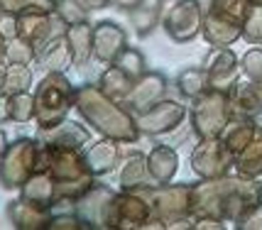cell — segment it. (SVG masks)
Returning <instances> with one entry per match:
<instances>
[{
	"label": "cell",
	"mask_w": 262,
	"mask_h": 230,
	"mask_svg": "<svg viewBox=\"0 0 262 230\" xmlns=\"http://www.w3.org/2000/svg\"><path fill=\"white\" fill-rule=\"evenodd\" d=\"M262 203V184L250 176L226 174L191 184V218H216L235 223Z\"/></svg>",
	"instance_id": "cell-1"
},
{
	"label": "cell",
	"mask_w": 262,
	"mask_h": 230,
	"mask_svg": "<svg viewBox=\"0 0 262 230\" xmlns=\"http://www.w3.org/2000/svg\"><path fill=\"white\" fill-rule=\"evenodd\" d=\"M76 113L86 125H91L101 137L118 140L123 145H135L142 135L137 130L135 115L127 110L120 101L111 98L101 91L98 83H81L76 86Z\"/></svg>",
	"instance_id": "cell-2"
},
{
	"label": "cell",
	"mask_w": 262,
	"mask_h": 230,
	"mask_svg": "<svg viewBox=\"0 0 262 230\" xmlns=\"http://www.w3.org/2000/svg\"><path fill=\"white\" fill-rule=\"evenodd\" d=\"M76 103V86L64 71H47L34 86V123L39 130L64 123Z\"/></svg>",
	"instance_id": "cell-3"
},
{
	"label": "cell",
	"mask_w": 262,
	"mask_h": 230,
	"mask_svg": "<svg viewBox=\"0 0 262 230\" xmlns=\"http://www.w3.org/2000/svg\"><path fill=\"white\" fill-rule=\"evenodd\" d=\"M152 206L155 218L167 228H194L191 218V184H149L135 189Z\"/></svg>",
	"instance_id": "cell-4"
},
{
	"label": "cell",
	"mask_w": 262,
	"mask_h": 230,
	"mask_svg": "<svg viewBox=\"0 0 262 230\" xmlns=\"http://www.w3.org/2000/svg\"><path fill=\"white\" fill-rule=\"evenodd\" d=\"M42 159V142L37 137H17L8 145L0 157V186L8 191H20V186L39 172Z\"/></svg>",
	"instance_id": "cell-5"
},
{
	"label": "cell",
	"mask_w": 262,
	"mask_h": 230,
	"mask_svg": "<svg viewBox=\"0 0 262 230\" xmlns=\"http://www.w3.org/2000/svg\"><path fill=\"white\" fill-rule=\"evenodd\" d=\"M189 118H191V130L199 140L221 137L223 127L228 125L230 118H233L230 93L208 88L206 93H201L199 98L191 101Z\"/></svg>",
	"instance_id": "cell-6"
},
{
	"label": "cell",
	"mask_w": 262,
	"mask_h": 230,
	"mask_svg": "<svg viewBox=\"0 0 262 230\" xmlns=\"http://www.w3.org/2000/svg\"><path fill=\"white\" fill-rule=\"evenodd\" d=\"M160 25L171 42L189 44L201 35L204 5L201 0H160Z\"/></svg>",
	"instance_id": "cell-7"
},
{
	"label": "cell",
	"mask_w": 262,
	"mask_h": 230,
	"mask_svg": "<svg viewBox=\"0 0 262 230\" xmlns=\"http://www.w3.org/2000/svg\"><path fill=\"white\" fill-rule=\"evenodd\" d=\"M155 218L149 201L137 191H115L108 211H105V228L111 230H145Z\"/></svg>",
	"instance_id": "cell-8"
},
{
	"label": "cell",
	"mask_w": 262,
	"mask_h": 230,
	"mask_svg": "<svg viewBox=\"0 0 262 230\" xmlns=\"http://www.w3.org/2000/svg\"><path fill=\"white\" fill-rule=\"evenodd\" d=\"M189 167H191V172L199 179L226 176L235 167V154L223 145L221 137H206V140H199V145L191 150Z\"/></svg>",
	"instance_id": "cell-9"
},
{
	"label": "cell",
	"mask_w": 262,
	"mask_h": 230,
	"mask_svg": "<svg viewBox=\"0 0 262 230\" xmlns=\"http://www.w3.org/2000/svg\"><path fill=\"white\" fill-rule=\"evenodd\" d=\"M186 105L179 103V101H171V98H162L160 103H155L152 108L142 110V113L135 115L137 130L142 135H149V137H157V135H167L171 130L184 123L186 118Z\"/></svg>",
	"instance_id": "cell-10"
},
{
	"label": "cell",
	"mask_w": 262,
	"mask_h": 230,
	"mask_svg": "<svg viewBox=\"0 0 262 230\" xmlns=\"http://www.w3.org/2000/svg\"><path fill=\"white\" fill-rule=\"evenodd\" d=\"M206 71H208V86L213 91L230 93L240 81V61L235 57V52L230 47H213V52L206 57L204 61Z\"/></svg>",
	"instance_id": "cell-11"
},
{
	"label": "cell",
	"mask_w": 262,
	"mask_h": 230,
	"mask_svg": "<svg viewBox=\"0 0 262 230\" xmlns=\"http://www.w3.org/2000/svg\"><path fill=\"white\" fill-rule=\"evenodd\" d=\"M164 96H167V76L162 71L147 69L133 83V88L125 96L123 105L133 115H137V113H142V110H147V108H152L155 103H160Z\"/></svg>",
	"instance_id": "cell-12"
},
{
	"label": "cell",
	"mask_w": 262,
	"mask_h": 230,
	"mask_svg": "<svg viewBox=\"0 0 262 230\" xmlns=\"http://www.w3.org/2000/svg\"><path fill=\"white\" fill-rule=\"evenodd\" d=\"M127 47V32L113 20H101L93 25V61L113 64L115 57Z\"/></svg>",
	"instance_id": "cell-13"
},
{
	"label": "cell",
	"mask_w": 262,
	"mask_h": 230,
	"mask_svg": "<svg viewBox=\"0 0 262 230\" xmlns=\"http://www.w3.org/2000/svg\"><path fill=\"white\" fill-rule=\"evenodd\" d=\"M67 32V22L61 20L54 12H27V15H20V32L25 39H30L37 49L42 44H47L52 37L64 35Z\"/></svg>",
	"instance_id": "cell-14"
},
{
	"label": "cell",
	"mask_w": 262,
	"mask_h": 230,
	"mask_svg": "<svg viewBox=\"0 0 262 230\" xmlns=\"http://www.w3.org/2000/svg\"><path fill=\"white\" fill-rule=\"evenodd\" d=\"M47 172L54 176V181H79V179L93 176L86 167V162H83L81 150H52V147H47Z\"/></svg>",
	"instance_id": "cell-15"
},
{
	"label": "cell",
	"mask_w": 262,
	"mask_h": 230,
	"mask_svg": "<svg viewBox=\"0 0 262 230\" xmlns=\"http://www.w3.org/2000/svg\"><path fill=\"white\" fill-rule=\"evenodd\" d=\"M37 140L52 150H83L91 142V132H89V127L79 125L74 120H64L54 127L39 130Z\"/></svg>",
	"instance_id": "cell-16"
},
{
	"label": "cell",
	"mask_w": 262,
	"mask_h": 230,
	"mask_svg": "<svg viewBox=\"0 0 262 230\" xmlns=\"http://www.w3.org/2000/svg\"><path fill=\"white\" fill-rule=\"evenodd\" d=\"M120 145H123V142H118V140L101 137V140H96L93 145L89 142V145L81 150L89 172H91L96 179L118 169V164H120Z\"/></svg>",
	"instance_id": "cell-17"
},
{
	"label": "cell",
	"mask_w": 262,
	"mask_h": 230,
	"mask_svg": "<svg viewBox=\"0 0 262 230\" xmlns=\"http://www.w3.org/2000/svg\"><path fill=\"white\" fill-rule=\"evenodd\" d=\"M52 216H54L52 208L37 206L23 196L12 198L8 203V220H10L12 228L17 230H49Z\"/></svg>",
	"instance_id": "cell-18"
},
{
	"label": "cell",
	"mask_w": 262,
	"mask_h": 230,
	"mask_svg": "<svg viewBox=\"0 0 262 230\" xmlns=\"http://www.w3.org/2000/svg\"><path fill=\"white\" fill-rule=\"evenodd\" d=\"M113 194H115L113 189H108L105 184H98V181H96V184L74 203V211L89 223V228H105V211H108V203H111Z\"/></svg>",
	"instance_id": "cell-19"
},
{
	"label": "cell",
	"mask_w": 262,
	"mask_h": 230,
	"mask_svg": "<svg viewBox=\"0 0 262 230\" xmlns=\"http://www.w3.org/2000/svg\"><path fill=\"white\" fill-rule=\"evenodd\" d=\"M34 64L42 71H64L67 74V69L74 66V57H71V49H69L67 35L52 37L47 44L39 47Z\"/></svg>",
	"instance_id": "cell-20"
},
{
	"label": "cell",
	"mask_w": 262,
	"mask_h": 230,
	"mask_svg": "<svg viewBox=\"0 0 262 230\" xmlns=\"http://www.w3.org/2000/svg\"><path fill=\"white\" fill-rule=\"evenodd\" d=\"M152 184V176L147 169V154L142 152H130L125 159L118 164V186L125 191H135L142 186Z\"/></svg>",
	"instance_id": "cell-21"
},
{
	"label": "cell",
	"mask_w": 262,
	"mask_h": 230,
	"mask_svg": "<svg viewBox=\"0 0 262 230\" xmlns=\"http://www.w3.org/2000/svg\"><path fill=\"white\" fill-rule=\"evenodd\" d=\"M147 169L152 184H169L179 172V154L169 145H155L147 152Z\"/></svg>",
	"instance_id": "cell-22"
},
{
	"label": "cell",
	"mask_w": 262,
	"mask_h": 230,
	"mask_svg": "<svg viewBox=\"0 0 262 230\" xmlns=\"http://www.w3.org/2000/svg\"><path fill=\"white\" fill-rule=\"evenodd\" d=\"M20 196L42 208H54L57 206V181L49 172H34L20 186Z\"/></svg>",
	"instance_id": "cell-23"
},
{
	"label": "cell",
	"mask_w": 262,
	"mask_h": 230,
	"mask_svg": "<svg viewBox=\"0 0 262 230\" xmlns=\"http://www.w3.org/2000/svg\"><path fill=\"white\" fill-rule=\"evenodd\" d=\"M230 105H233V115H243V118H257L262 115V81H248L240 83L230 91Z\"/></svg>",
	"instance_id": "cell-24"
},
{
	"label": "cell",
	"mask_w": 262,
	"mask_h": 230,
	"mask_svg": "<svg viewBox=\"0 0 262 230\" xmlns=\"http://www.w3.org/2000/svg\"><path fill=\"white\" fill-rule=\"evenodd\" d=\"M67 42L71 49V57H74V66H86L93 59V25L89 20L83 22H74L67 25Z\"/></svg>",
	"instance_id": "cell-25"
},
{
	"label": "cell",
	"mask_w": 262,
	"mask_h": 230,
	"mask_svg": "<svg viewBox=\"0 0 262 230\" xmlns=\"http://www.w3.org/2000/svg\"><path fill=\"white\" fill-rule=\"evenodd\" d=\"M240 176H250L257 179L262 176V123H257V130L252 140L235 154V167H233Z\"/></svg>",
	"instance_id": "cell-26"
},
{
	"label": "cell",
	"mask_w": 262,
	"mask_h": 230,
	"mask_svg": "<svg viewBox=\"0 0 262 230\" xmlns=\"http://www.w3.org/2000/svg\"><path fill=\"white\" fill-rule=\"evenodd\" d=\"M255 130H257V120H255V118L233 115V118H230V123L223 127L221 140H223V145H226V147H228L233 154H238V152L252 140Z\"/></svg>",
	"instance_id": "cell-27"
},
{
	"label": "cell",
	"mask_w": 262,
	"mask_h": 230,
	"mask_svg": "<svg viewBox=\"0 0 262 230\" xmlns=\"http://www.w3.org/2000/svg\"><path fill=\"white\" fill-rule=\"evenodd\" d=\"M133 83H135V79L127 74V71H123L120 66H115V64H108L105 69H103L101 79H98V86H101L103 93H108L111 98H115V101H125V96L130 93V88H133Z\"/></svg>",
	"instance_id": "cell-28"
},
{
	"label": "cell",
	"mask_w": 262,
	"mask_h": 230,
	"mask_svg": "<svg viewBox=\"0 0 262 230\" xmlns=\"http://www.w3.org/2000/svg\"><path fill=\"white\" fill-rule=\"evenodd\" d=\"M208 88L211 86H208V71H206V66H186L177 76V91L182 93L184 98H189V101L199 98Z\"/></svg>",
	"instance_id": "cell-29"
},
{
	"label": "cell",
	"mask_w": 262,
	"mask_h": 230,
	"mask_svg": "<svg viewBox=\"0 0 262 230\" xmlns=\"http://www.w3.org/2000/svg\"><path fill=\"white\" fill-rule=\"evenodd\" d=\"M3 113L8 120L12 123H32L34 120V93L23 91V93H12L5 96V103H3Z\"/></svg>",
	"instance_id": "cell-30"
},
{
	"label": "cell",
	"mask_w": 262,
	"mask_h": 230,
	"mask_svg": "<svg viewBox=\"0 0 262 230\" xmlns=\"http://www.w3.org/2000/svg\"><path fill=\"white\" fill-rule=\"evenodd\" d=\"M32 81H34V74H32V69H30V64H10V61H8L0 96L5 98V96H12V93L30 91Z\"/></svg>",
	"instance_id": "cell-31"
},
{
	"label": "cell",
	"mask_w": 262,
	"mask_h": 230,
	"mask_svg": "<svg viewBox=\"0 0 262 230\" xmlns=\"http://www.w3.org/2000/svg\"><path fill=\"white\" fill-rule=\"evenodd\" d=\"M127 15H130V22H133V27H135L137 37H147L149 32L157 27V22H160V17H162L160 0H157L155 5H147V3L142 0L140 5L130 8V10H127Z\"/></svg>",
	"instance_id": "cell-32"
},
{
	"label": "cell",
	"mask_w": 262,
	"mask_h": 230,
	"mask_svg": "<svg viewBox=\"0 0 262 230\" xmlns=\"http://www.w3.org/2000/svg\"><path fill=\"white\" fill-rule=\"evenodd\" d=\"M243 39L252 47H262V5L248 3L243 17Z\"/></svg>",
	"instance_id": "cell-33"
},
{
	"label": "cell",
	"mask_w": 262,
	"mask_h": 230,
	"mask_svg": "<svg viewBox=\"0 0 262 230\" xmlns=\"http://www.w3.org/2000/svg\"><path fill=\"white\" fill-rule=\"evenodd\" d=\"M37 59V47L25 39L23 35L8 39V49H5V61L10 64H34Z\"/></svg>",
	"instance_id": "cell-34"
},
{
	"label": "cell",
	"mask_w": 262,
	"mask_h": 230,
	"mask_svg": "<svg viewBox=\"0 0 262 230\" xmlns=\"http://www.w3.org/2000/svg\"><path fill=\"white\" fill-rule=\"evenodd\" d=\"M0 8L12 15H27V12H54L57 0H0Z\"/></svg>",
	"instance_id": "cell-35"
},
{
	"label": "cell",
	"mask_w": 262,
	"mask_h": 230,
	"mask_svg": "<svg viewBox=\"0 0 262 230\" xmlns=\"http://www.w3.org/2000/svg\"><path fill=\"white\" fill-rule=\"evenodd\" d=\"M115 66H120L123 71H127L133 79H140L145 71H147V61H145V57H142V52L140 49H135V47H125L118 57H115L113 61Z\"/></svg>",
	"instance_id": "cell-36"
},
{
	"label": "cell",
	"mask_w": 262,
	"mask_h": 230,
	"mask_svg": "<svg viewBox=\"0 0 262 230\" xmlns=\"http://www.w3.org/2000/svg\"><path fill=\"white\" fill-rule=\"evenodd\" d=\"M240 69L245 74L248 81H262V49L255 47V49H248L243 59H240Z\"/></svg>",
	"instance_id": "cell-37"
},
{
	"label": "cell",
	"mask_w": 262,
	"mask_h": 230,
	"mask_svg": "<svg viewBox=\"0 0 262 230\" xmlns=\"http://www.w3.org/2000/svg\"><path fill=\"white\" fill-rule=\"evenodd\" d=\"M57 15L67 25L89 20V10H86V8H81L79 0H57Z\"/></svg>",
	"instance_id": "cell-38"
},
{
	"label": "cell",
	"mask_w": 262,
	"mask_h": 230,
	"mask_svg": "<svg viewBox=\"0 0 262 230\" xmlns=\"http://www.w3.org/2000/svg\"><path fill=\"white\" fill-rule=\"evenodd\" d=\"M49 230H91V228L76 211H69V213H54L52 223H49Z\"/></svg>",
	"instance_id": "cell-39"
},
{
	"label": "cell",
	"mask_w": 262,
	"mask_h": 230,
	"mask_svg": "<svg viewBox=\"0 0 262 230\" xmlns=\"http://www.w3.org/2000/svg\"><path fill=\"white\" fill-rule=\"evenodd\" d=\"M20 32V15H12V12H0V35L5 39H12Z\"/></svg>",
	"instance_id": "cell-40"
},
{
	"label": "cell",
	"mask_w": 262,
	"mask_h": 230,
	"mask_svg": "<svg viewBox=\"0 0 262 230\" xmlns=\"http://www.w3.org/2000/svg\"><path fill=\"white\" fill-rule=\"evenodd\" d=\"M238 230H262V203L255 206L252 211H248L240 220H235Z\"/></svg>",
	"instance_id": "cell-41"
},
{
	"label": "cell",
	"mask_w": 262,
	"mask_h": 230,
	"mask_svg": "<svg viewBox=\"0 0 262 230\" xmlns=\"http://www.w3.org/2000/svg\"><path fill=\"white\" fill-rule=\"evenodd\" d=\"M226 223L216 218H194V230H223Z\"/></svg>",
	"instance_id": "cell-42"
},
{
	"label": "cell",
	"mask_w": 262,
	"mask_h": 230,
	"mask_svg": "<svg viewBox=\"0 0 262 230\" xmlns=\"http://www.w3.org/2000/svg\"><path fill=\"white\" fill-rule=\"evenodd\" d=\"M113 0H79V5L81 8H86V10L91 12V10H103V8H108Z\"/></svg>",
	"instance_id": "cell-43"
},
{
	"label": "cell",
	"mask_w": 262,
	"mask_h": 230,
	"mask_svg": "<svg viewBox=\"0 0 262 230\" xmlns=\"http://www.w3.org/2000/svg\"><path fill=\"white\" fill-rule=\"evenodd\" d=\"M8 145H10V140H8V132H5V130H0V157H3V152L8 150Z\"/></svg>",
	"instance_id": "cell-44"
},
{
	"label": "cell",
	"mask_w": 262,
	"mask_h": 230,
	"mask_svg": "<svg viewBox=\"0 0 262 230\" xmlns=\"http://www.w3.org/2000/svg\"><path fill=\"white\" fill-rule=\"evenodd\" d=\"M5 69H8V61L0 59V88H3V79H5Z\"/></svg>",
	"instance_id": "cell-45"
},
{
	"label": "cell",
	"mask_w": 262,
	"mask_h": 230,
	"mask_svg": "<svg viewBox=\"0 0 262 230\" xmlns=\"http://www.w3.org/2000/svg\"><path fill=\"white\" fill-rule=\"evenodd\" d=\"M5 49H8V39L0 35V59H5Z\"/></svg>",
	"instance_id": "cell-46"
},
{
	"label": "cell",
	"mask_w": 262,
	"mask_h": 230,
	"mask_svg": "<svg viewBox=\"0 0 262 230\" xmlns=\"http://www.w3.org/2000/svg\"><path fill=\"white\" fill-rule=\"evenodd\" d=\"M248 3H257V5H262V0H248Z\"/></svg>",
	"instance_id": "cell-47"
},
{
	"label": "cell",
	"mask_w": 262,
	"mask_h": 230,
	"mask_svg": "<svg viewBox=\"0 0 262 230\" xmlns=\"http://www.w3.org/2000/svg\"><path fill=\"white\" fill-rule=\"evenodd\" d=\"M0 12H3V8H0Z\"/></svg>",
	"instance_id": "cell-48"
},
{
	"label": "cell",
	"mask_w": 262,
	"mask_h": 230,
	"mask_svg": "<svg viewBox=\"0 0 262 230\" xmlns=\"http://www.w3.org/2000/svg\"><path fill=\"white\" fill-rule=\"evenodd\" d=\"M0 108H3V105H0Z\"/></svg>",
	"instance_id": "cell-49"
}]
</instances>
